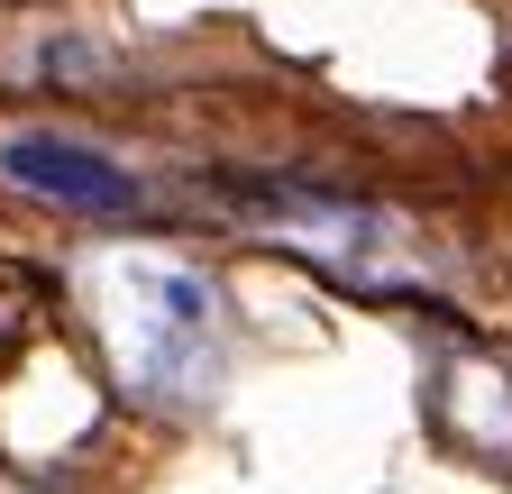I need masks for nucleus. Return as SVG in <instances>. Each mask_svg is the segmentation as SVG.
<instances>
[{
    "label": "nucleus",
    "instance_id": "nucleus-1",
    "mask_svg": "<svg viewBox=\"0 0 512 494\" xmlns=\"http://www.w3.org/2000/svg\"><path fill=\"white\" fill-rule=\"evenodd\" d=\"M229 211H247V229L266 247H293V257L348 275L357 293H412L394 275V229H384V211H366V202L311 193V183H247V193H229Z\"/></svg>",
    "mask_w": 512,
    "mask_h": 494
},
{
    "label": "nucleus",
    "instance_id": "nucleus-2",
    "mask_svg": "<svg viewBox=\"0 0 512 494\" xmlns=\"http://www.w3.org/2000/svg\"><path fill=\"white\" fill-rule=\"evenodd\" d=\"M0 183H19L28 202L83 211V220H138L147 211V183L119 156H101L83 138H55V129H10L0 138Z\"/></svg>",
    "mask_w": 512,
    "mask_h": 494
}]
</instances>
